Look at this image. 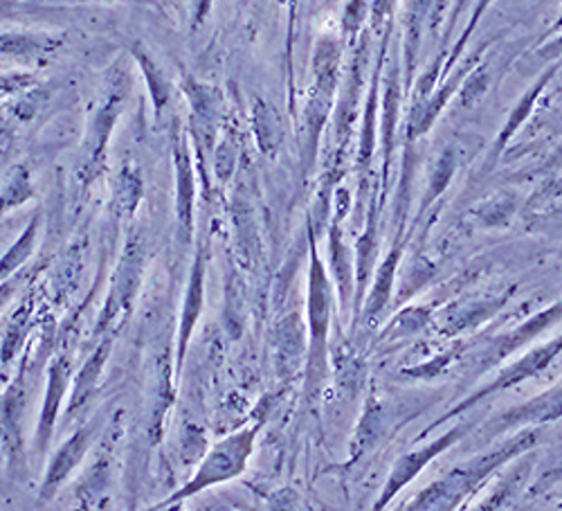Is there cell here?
I'll list each match as a JSON object with an SVG mask.
<instances>
[{"label": "cell", "mask_w": 562, "mask_h": 511, "mask_svg": "<svg viewBox=\"0 0 562 511\" xmlns=\"http://www.w3.org/2000/svg\"><path fill=\"white\" fill-rule=\"evenodd\" d=\"M261 426L263 422L259 424H252L244 431H237L227 435L225 440L216 442L205 455L203 459L199 462L196 467V474L190 478V482H187L180 491L171 493L167 500H162L160 504H156L154 509H167V507H176L180 504L182 500H190L192 496L210 489V487H216V485H223V482H229L234 478H239L246 469H248V459L255 451V442L261 433Z\"/></svg>", "instance_id": "obj_1"}, {"label": "cell", "mask_w": 562, "mask_h": 511, "mask_svg": "<svg viewBox=\"0 0 562 511\" xmlns=\"http://www.w3.org/2000/svg\"><path fill=\"white\" fill-rule=\"evenodd\" d=\"M126 96H128V75H126V70L117 68L109 77L104 98L98 104L95 113H92L88 131H86L83 165H81V174L86 176V180H90L92 176L98 174V167L102 165V160L106 156L111 133H113V126H115V122L122 113Z\"/></svg>", "instance_id": "obj_2"}, {"label": "cell", "mask_w": 562, "mask_h": 511, "mask_svg": "<svg viewBox=\"0 0 562 511\" xmlns=\"http://www.w3.org/2000/svg\"><path fill=\"white\" fill-rule=\"evenodd\" d=\"M143 270H145V248H143V244H139V240H133L124 248L122 259L115 270V277L111 282V293H109L104 313L100 318V327H98L100 334L111 330L113 322L128 311V307L137 293V287H139V282H143Z\"/></svg>", "instance_id": "obj_3"}, {"label": "cell", "mask_w": 562, "mask_h": 511, "mask_svg": "<svg viewBox=\"0 0 562 511\" xmlns=\"http://www.w3.org/2000/svg\"><path fill=\"white\" fill-rule=\"evenodd\" d=\"M182 92L192 109L190 141L205 149H214L221 124V90L187 75L182 77Z\"/></svg>", "instance_id": "obj_4"}, {"label": "cell", "mask_w": 562, "mask_h": 511, "mask_svg": "<svg viewBox=\"0 0 562 511\" xmlns=\"http://www.w3.org/2000/svg\"><path fill=\"white\" fill-rule=\"evenodd\" d=\"M192 141L190 135L176 126L173 131V167H176V214L178 225L187 235L194 230V199H196V178L192 163Z\"/></svg>", "instance_id": "obj_5"}, {"label": "cell", "mask_w": 562, "mask_h": 511, "mask_svg": "<svg viewBox=\"0 0 562 511\" xmlns=\"http://www.w3.org/2000/svg\"><path fill=\"white\" fill-rule=\"evenodd\" d=\"M98 429L100 424H88L83 429H79L75 435H70L61 448L53 455L50 464H48V471H45V480H43V487H41V498H53L59 487L72 476V471L79 467L81 459L86 457L90 444L95 442V435H98Z\"/></svg>", "instance_id": "obj_6"}, {"label": "cell", "mask_w": 562, "mask_h": 511, "mask_svg": "<svg viewBox=\"0 0 562 511\" xmlns=\"http://www.w3.org/2000/svg\"><path fill=\"white\" fill-rule=\"evenodd\" d=\"M70 375H72V363L68 356L53 358V363L48 367V386H45V399H43L38 431H36V448L41 453L48 448L50 437L55 433L59 408H61V401L70 386Z\"/></svg>", "instance_id": "obj_7"}, {"label": "cell", "mask_w": 562, "mask_h": 511, "mask_svg": "<svg viewBox=\"0 0 562 511\" xmlns=\"http://www.w3.org/2000/svg\"><path fill=\"white\" fill-rule=\"evenodd\" d=\"M203 304H205V257H203V251H199L196 257H194L190 287H187L184 304H182V315H180L178 349H176V377L182 375L184 352H187V345H190V338H192V334L196 330V322H199V318L203 313Z\"/></svg>", "instance_id": "obj_8"}, {"label": "cell", "mask_w": 562, "mask_h": 511, "mask_svg": "<svg viewBox=\"0 0 562 511\" xmlns=\"http://www.w3.org/2000/svg\"><path fill=\"white\" fill-rule=\"evenodd\" d=\"M64 36L48 32H0V59H41L55 55Z\"/></svg>", "instance_id": "obj_9"}, {"label": "cell", "mask_w": 562, "mask_h": 511, "mask_svg": "<svg viewBox=\"0 0 562 511\" xmlns=\"http://www.w3.org/2000/svg\"><path fill=\"white\" fill-rule=\"evenodd\" d=\"M131 55H133L137 68L143 70V77L149 86V98H151V104H154V113L160 120L165 109L171 102V81L167 79L165 70L156 64V59L151 57V53L145 48L143 43H135L131 48Z\"/></svg>", "instance_id": "obj_10"}, {"label": "cell", "mask_w": 562, "mask_h": 511, "mask_svg": "<svg viewBox=\"0 0 562 511\" xmlns=\"http://www.w3.org/2000/svg\"><path fill=\"white\" fill-rule=\"evenodd\" d=\"M111 347H113V338L106 336L100 347L92 352V356L83 363L81 371L77 375V381H75V388H72V395H70V401H68V412H75L79 410L92 395H95V388H98V381H100V375L102 369L106 365V358L111 354Z\"/></svg>", "instance_id": "obj_11"}, {"label": "cell", "mask_w": 562, "mask_h": 511, "mask_svg": "<svg viewBox=\"0 0 562 511\" xmlns=\"http://www.w3.org/2000/svg\"><path fill=\"white\" fill-rule=\"evenodd\" d=\"M308 315H311L313 338L319 345L322 338H324V332H326V320H329V282H326L324 270L319 268L317 257H313V270H311Z\"/></svg>", "instance_id": "obj_12"}, {"label": "cell", "mask_w": 562, "mask_h": 511, "mask_svg": "<svg viewBox=\"0 0 562 511\" xmlns=\"http://www.w3.org/2000/svg\"><path fill=\"white\" fill-rule=\"evenodd\" d=\"M21 412H23V388L14 384L0 406V433L3 440L12 446L10 451L16 453L21 446Z\"/></svg>", "instance_id": "obj_13"}, {"label": "cell", "mask_w": 562, "mask_h": 511, "mask_svg": "<svg viewBox=\"0 0 562 511\" xmlns=\"http://www.w3.org/2000/svg\"><path fill=\"white\" fill-rule=\"evenodd\" d=\"M252 122H255V135L257 145L263 154H274L279 141H281V126L274 109L266 104L263 100H255L252 107Z\"/></svg>", "instance_id": "obj_14"}, {"label": "cell", "mask_w": 562, "mask_h": 511, "mask_svg": "<svg viewBox=\"0 0 562 511\" xmlns=\"http://www.w3.org/2000/svg\"><path fill=\"white\" fill-rule=\"evenodd\" d=\"M143 199V178L131 167L120 169L113 182V203L120 214H131Z\"/></svg>", "instance_id": "obj_15"}, {"label": "cell", "mask_w": 562, "mask_h": 511, "mask_svg": "<svg viewBox=\"0 0 562 511\" xmlns=\"http://www.w3.org/2000/svg\"><path fill=\"white\" fill-rule=\"evenodd\" d=\"M38 227H41V216L34 214L30 225L25 227L23 235L19 237V242L5 253V257L0 259V277H10L34 251V244H36V235H38Z\"/></svg>", "instance_id": "obj_16"}, {"label": "cell", "mask_w": 562, "mask_h": 511, "mask_svg": "<svg viewBox=\"0 0 562 511\" xmlns=\"http://www.w3.org/2000/svg\"><path fill=\"white\" fill-rule=\"evenodd\" d=\"M32 197V180L25 167H16L14 174L10 176L8 188L0 195V214H5L8 210L21 205Z\"/></svg>", "instance_id": "obj_17"}, {"label": "cell", "mask_w": 562, "mask_h": 511, "mask_svg": "<svg viewBox=\"0 0 562 511\" xmlns=\"http://www.w3.org/2000/svg\"><path fill=\"white\" fill-rule=\"evenodd\" d=\"M109 480H111L109 462L106 459H98L95 464H92V469L86 474L83 482L79 485V498L83 502L95 504L102 498V493L109 489Z\"/></svg>", "instance_id": "obj_18"}, {"label": "cell", "mask_w": 562, "mask_h": 511, "mask_svg": "<svg viewBox=\"0 0 562 511\" xmlns=\"http://www.w3.org/2000/svg\"><path fill=\"white\" fill-rule=\"evenodd\" d=\"M237 160H239V147H237V141H234L232 131H227L216 149V176L221 180H229L234 167H237Z\"/></svg>", "instance_id": "obj_19"}, {"label": "cell", "mask_w": 562, "mask_h": 511, "mask_svg": "<svg viewBox=\"0 0 562 511\" xmlns=\"http://www.w3.org/2000/svg\"><path fill=\"white\" fill-rule=\"evenodd\" d=\"M36 86V75L32 73H3L0 70V98H10L19 96V92H25Z\"/></svg>", "instance_id": "obj_20"}, {"label": "cell", "mask_w": 562, "mask_h": 511, "mask_svg": "<svg viewBox=\"0 0 562 511\" xmlns=\"http://www.w3.org/2000/svg\"><path fill=\"white\" fill-rule=\"evenodd\" d=\"M27 320H30V313L27 311L25 313L19 311V315L12 320V324L8 327L5 345H3V352H0V360H3V363H8L16 354V349L21 345V341H23V327L27 324Z\"/></svg>", "instance_id": "obj_21"}, {"label": "cell", "mask_w": 562, "mask_h": 511, "mask_svg": "<svg viewBox=\"0 0 562 511\" xmlns=\"http://www.w3.org/2000/svg\"><path fill=\"white\" fill-rule=\"evenodd\" d=\"M187 451H192V455H190V459H194V457H199V455H205V435L199 431V429H194V426H190L184 431V444H182Z\"/></svg>", "instance_id": "obj_22"}, {"label": "cell", "mask_w": 562, "mask_h": 511, "mask_svg": "<svg viewBox=\"0 0 562 511\" xmlns=\"http://www.w3.org/2000/svg\"><path fill=\"white\" fill-rule=\"evenodd\" d=\"M190 8H192V27H201L212 10V0H190Z\"/></svg>", "instance_id": "obj_23"}, {"label": "cell", "mask_w": 562, "mask_h": 511, "mask_svg": "<svg viewBox=\"0 0 562 511\" xmlns=\"http://www.w3.org/2000/svg\"><path fill=\"white\" fill-rule=\"evenodd\" d=\"M12 293H14V285H12V282H3V285H0V309L5 307V302H10Z\"/></svg>", "instance_id": "obj_24"}]
</instances>
